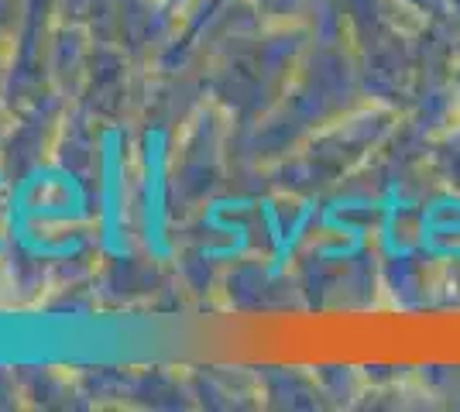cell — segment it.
Returning a JSON list of instances; mask_svg holds the SVG:
<instances>
[{"label": "cell", "instance_id": "1", "mask_svg": "<svg viewBox=\"0 0 460 412\" xmlns=\"http://www.w3.org/2000/svg\"><path fill=\"white\" fill-rule=\"evenodd\" d=\"M117 135H107V155H103V227H107V234H103V244L114 251V255H128V248L117 241V231H120V203H124V197L117 193V186L124 182L120 179V162H117V148H114Z\"/></svg>", "mask_w": 460, "mask_h": 412}, {"label": "cell", "instance_id": "2", "mask_svg": "<svg viewBox=\"0 0 460 412\" xmlns=\"http://www.w3.org/2000/svg\"><path fill=\"white\" fill-rule=\"evenodd\" d=\"M0 189H4V186H0ZM11 203H14V197L0 199V248H4V231H11Z\"/></svg>", "mask_w": 460, "mask_h": 412}]
</instances>
